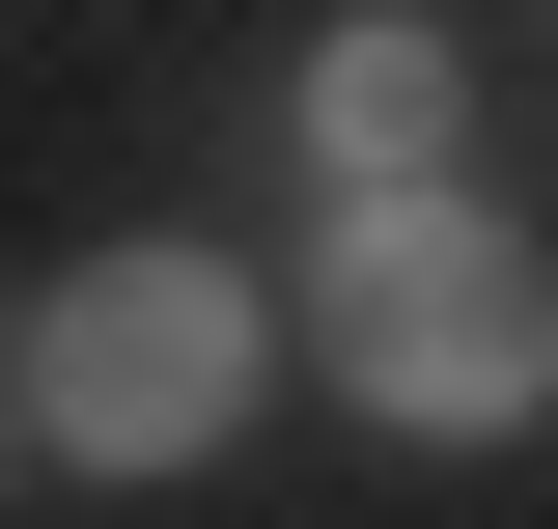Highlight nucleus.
<instances>
[{
    "label": "nucleus",
    "mask_w": 558,
    "mask_h": 529,
    "mask_svg": "<svg viewBox=\"0 0 558 529\" xmlns=\"http://www.w3.org/2000/svg\"><path fill=\"white\" fill-rule=\"evenodd\" d=\"M0 391H28V473H57V502H196L279 418V251L112 223V251L0 279Z\"/></svg>",
    "instance_id": "f03ea898"
},
{
    "label": "nucleus",
    "mask_w": 558,
    "mask_h": 529,
    "mask_svg": "<svg viewBox=\"0 0 558 529\" xmlns=\"http://www.w3.org/2000/svg\"><path fill=\"white\" fill-rule=\"evenodd\" d=\"M28 502H57V473H28V391H0V529H28Z\"/></svg>",
    "instance_id": "20e7f679"
},
{
    "label": "nucleus",
    "mask_w": 558,
    "mask_h": 529,
    "mask_svg": "<svg viewBox=\"0 0 558 529\" xmlns=\"http://www.w3.org/2000/svg\"><path fill=\"white\" fill-rule=\"evenodd\" d=\"M475 28L447 0H307V57H279V168L307 196H418V168H475Z\"/></svg>",
    "instance_id": "7ed1b4c3"
},
{
    "label": "nucleus",
    "mask_w": 558,
    "mask_h": 529,
    "mask_svg": "<svg viewBox=\"0 0 558 529\" xmlns=\"http://www.w3.org/2000/svg\"><path fill=\"white\" fill-rule=\"evenodd\" d=\"M279 362L363 418V446H558V251L502 168H418V196H307L279 251Z\"/></svg>",
    "instance_id": "f257e3e1"
}]
</instances>
